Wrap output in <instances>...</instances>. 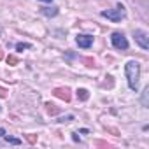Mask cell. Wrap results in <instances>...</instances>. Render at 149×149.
I'll list each match as a JSON object with an SVG mask.
<instances>
[{
  "mask_svg": "<svg viewBox=\"0 0 149 149\" xmlns=\"http://www.w3.org/2000/svg\"><path fill=\"white\" fill-rule=\"evenodd\" d=\"M125 74H126L130 90L137 91V88H139V79H140V65H139V61L130 60V61L125 65Z\"/></svg>",
  "mask_w": 149,
  "mask_h": 149,
  "instance_id": "1",
  "label": "cell"
},
{
  "mask_svg": "<svg viewBox=\"0 0 149 149\" xmlns=\"http://www.w3.org/2000/svg\"><path fill=\"white\" fill-rule=\"evenodd\" d=\"M100 14H102L104 18H107V19H111V21L118 23V21H121V19L126 16V9H125V6H123V4H118V6H116V9H112V11H102Z\"/></svg>",
  "mask_w": 149,
  "mask_h": 149,
  "instance_id": "2",
  "label": "cell"
},
{
  "mask_svg": "<svg viewBox=\"0 0 149 149\" xmlns=\"http://www.w3.org/2000/svg\"><path fill=\"white\" fill-rule=\"evenodd\" d=\"M111 42H112V46H114L116 49H121V51L128 49V40H126V37H125L121 32H114V33L111 35Z\"/></svg>",
  "mask_w": 149,
  "mask_h": 149,
  "instance_id": "3",
  "label": "cell"
},
{
  "mask_svg": "<svg viewBox=\"0 0 149 149\" xmlns=\"http://www.w3.org/2000/svg\"><path fill=\"white\" fill-rule=\"evenodd\" d=\"M135 42L142 47V49H149V37L146 32L142 30H135Z\"/></svg>",
  "mask_w": 149,
  "mask_h": 149,
  "instance_id": "4",
  "label": "cell"
},
{
  "mask_svg": "<svg viewBox=\"0 0 149 149\" xmlns=\"http://www.w3.org/2000/svg\"><path fill=\"white\" fill-rule=\"evenodd\" d=\"M76 42H77V46H79V47L88 49V47L93 44V37H91V35H86V33H79V35H77V39H76Z\"/></svg>",
  "mask_w": 149,
  "mask_h": 149,
  "instance_id": "5",
  "label": "cell"
},
{
  "mask_svg": "<svg viewBox=\"0 0 149 149\" xmlns=\"http://www.w3.org/2000/svg\"><path fill=\"white\" fill-rule=\"evenodd\" d=\"M53 95L58 97V98H61V100H65V102L70 100V90L68 88H54L53 90Z\"/></svg>",
  "mask_w": 149,
  "mask_h": 149,
  "instance_id": "6",
  "label": "cell"
},
{
  "mask_svg": "<svg viewBox=\"0 0 149 149\" xmlns=\"http://www.w3.org/2000/svg\"><path fill=\"white\" fill-rule=\"evenodd\" d=\"M42 13L47 18H51V16H56L58 14V7H42Z\"/></svg>",
  "mask_w": 149,
  "mask_h": 149,
  "instance_id": "7",
  "label": "cell"
},
{
  "mask_svg": "<svg viewBox=\"0 0 149 149\" xmlns=\"http://www.w3.org/2000/svg\"><path fill=\"white\" fill-rule=\"evenodd\" d=\"M77 98H81V100H88V98H90V93H88V90H84V88H79V90H77Z\"/></svg>",
  "mask_w": 149,
  "mask_h": 149,
  "instance_id": "8",
  "label": "cell"
},
{
  "mask_svg": "<svg viewBox=\"0 0 149 149\" xmlns=\"http://www.w3.org/2000/svg\"><path fill=\"white\" fill-rule=\"evenodd\" d=\"M6 137V140L9 142V144H14V146H18V144H21V140L19 139H14V137H9V135H4Z\"/></svg>",
  "mask_w": 149,
  "mask_h": 149,
  "instance_id": "9",
  "label": "cell"
},
{
  "mask_svg": "<svg viewBox=\"0 0 149 149\" xmlns=\"http://www.w3.org/2000/svg\"><path fill=\"white\" fill-rule=\"evenodd\" d=\"M147 95H149V88H146L144 95H142V105H146V107H147Z\"/></svg>",
  "mask_w": 149,
  "mask_h": 149,
  "instance_id": "10",
  "label": "cell"
},
{
  "mask_svg": "<svg viewBox=\"0 0 149 149\" xmlns=\"http://www.w3.org/2000/svg\"><path fill=\"white\" fill-rule=\"evenodd\" d=\"M46 107H47V112H49V114H56V112H58V109H56L53 104H47Z\"/></svg>",
  "mask_w": 149,
  "mask_h": 149,
  "instance_id": "11",
  "label": "cell"
},
{
  "mask_svg": "<svg viewBox=\"0 0 149 149\" xmlns=\"http://www.w3.org/2000/svg\"><path fill=\"white\" fill-rule=\"evenodd\" d=\"M30 47H32L30 44H21V42L16 46V49H18V51H23V49H30Z\"/></svg>",
  "mask_w": 149,
  "mask_h": 149,
  "instance_id": "12",
  "label": "cell"
},
{
  "mask_svg": "<svg viewBox=\"0 0 149 149\" xmlns=\"http://www.w3.org/2000/svg\"><path fill=\"white\" fill-rule=\"evenodd\" d=\"M7 63L16 65V63H18V58H16V56H9V58H7Z\"/></svg>",
  "mask_w": 149,
  "mask_h": 149,
  "instance_id": "13",
  "label": "cell"
},
{
  "mask_svg": "<svg viewBox=\"0 0 149 149\" xmlns=\"http://www.w3.org/2000/svg\"><path fill=\"white\" fill-rule=\"evenodd\" d=\"M70 119H74V116H67V118H60V123H68Z\"/></svg>",
  "mask_w": 149,
  "mask_h": 149,
  "instance_id": "14",
  "label": "cell"
},
{
  "mask_svg": "<svg viewBox=\"0 0 149 149\" xmlns=\"http://www.w3.org/2000/svg\"><path fill=\"white\" fill-rule=\"evenodd\" d=\"M0 97H2V98H4V97H7V90H6V88H2V86H0Z\"/></svg>",
  "mask_w": 149,
  "mask_h": 149,
  "instance_id": "15",
  "label": "cell"
},
{
  "mask_svg": "<svg viewBox=\"0 0 149 149\" xmlns=\"http://www.w3.org/2000/svg\"><path fill=\"white\" fill-rule=\"evenodd\" d=\"M28 140H30V142L33 144V142H35V137H33V135H28Z\"/></svg>",
  "mask_w": 149,
  "mask_h": 149,
  "instance_id": "16",
  "label": "cell"
},
{
  "mask_svg": "<svg viewBox=\"0 0 149 149\" xmlns=\"http://www.w3.org/2000/svg\"><path fill=\"white\" fill-rule=\"evenodd\" d=\"M4 135H6V130H4V128H0V137H4Z\"/></svg>",
  "mask_w": 149,
  "mask_h": 149,
  "instance_id": "17",
  "label": "cell"
},
{
  "mask_svg": "<svg viewBox=\"0 0 149 149\" xmlns=\"http://www.w3.org/2000/svg\"><path fill=\"white\" fill-rule=\"evenodd\" d=\"M4 58V54H2V49H0V60H2Z\"/></svg>",
  "mask_w": 149,
  "mask_h": 149,
  "instance_id": "18",
  "label": "cell"
},
{
  "mask_svg": "<svg viewBox=\"0 0 149 149\" xmlns=\"http://www.w3.org/2000/svg\"><path fill=\"white\" fill-rule=\"evenodd\" d=\"M40 2H53V0H40Z\"/></svg>",
  "mask_w": 149,
  "mask_h": 149,
  "instance_id": "19",
  "label": "cell"
}]
</instances>
